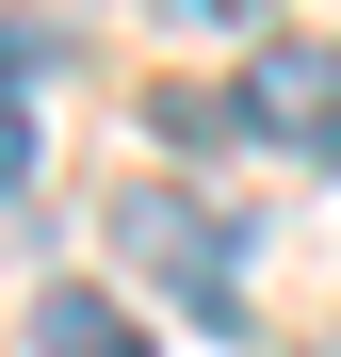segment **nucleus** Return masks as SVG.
<instances>
[{
	"label": "nucleus",
	"instance_id": "obj_1",
	"mask_svg": "<svg viewBox=\"0 0 341 357\" xmlns=\"http://www.w3.org/2000/svg\"><path fill=\"white\" fill-rule=\"evenodd\" d=\"M114 227H130V260H146L162 292H179V309L244 325V244H227V211H195V195H130Z\"/></svg>",
	"mask_w": 341,
	"mask_h": 357
},
{
	"label": "nucleus",
	"instance_id": "obj_2",
	"mask_svg": "<svg viewBox=\"0 0 341 357\" xmlns=\"http://www.w3.org/2000/svg\"><path fill=\"white\" fill-rule=\"evenodd\" d=\"M244 130H276V146H325V130H341V114H325V66L260 49V66H244Z\"/></svg>",
	"mask_w": 341,
	"mask_h": 357
},
{
	"label": "nucleus",
	"instance_id": "obj_3",
	"mask_svg": "<svg viewBox=\"0 0 341 357\" xmlns=\"http://www.w3.org/2000/svg\"><path fill=\"white\" fill-rule=\"evenodd\" d=\"M33 357H146V325L114 309V292H49V309H33Z\"/></svg>",
	"mask_w": 341,
	"mask_h": 357
},
{
	"label": "nucleus",
	"instance_id": "obj_4",
	"mask_svg": "<svg viewBox=\"0 0 341 357\" xmlns=\"http://www.w3.org/2000/svg\"><path fill=\"white\" fill-rule=\"evenodd\" d=\"M244 130V98H211V82H162V146H227Z\"/></svg>",
	"mask_w": 341,
	"mask_h": 357
},
{
	"label": "nucleus",
	"instance_id": "obj_5",
	"mask_svg": "<svg viewBox=\"0 0 341 357\" xmlns=\"http://www.w3.org/2000/svg\"><path fill=\"white\" fill-rule=\"evenodd\" d=\"M17 178H33V114L0 98V195H17Z\"/></svg>",
	"mask_w": 341,
	"mask_h": 357
},
{
	"label": "nucleus",
	"instance_id": "obj_6",
	"mask_svg": "<svg viewBox=\"0 0 341 357\" xmlns=\"http://www.w3.org/2000/svg\"><path fill=\"white\" fill-rule=\"evenodd\" d=\"M162 17H195V33H260V0H162Z\"/></svg>",
	"mask_w": 341,
	"mask_h": 357
}]
</instances>
